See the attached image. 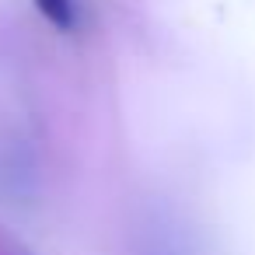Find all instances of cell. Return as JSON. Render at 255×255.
Listing matches in <instances>:
<instances>
[{
    "label": "cell",
    "mask_w": 255,
    "mask_h": 255,
    "mask_svg": "<svg viewBox=\"0 0 255 255\" xmlns=\"http://www.w3.org/2000/svg\"><path fill=\"white\" fill-rule=\"evenodd\" d=\"M35 7L42 11V18L49 25H56L60 32H70L74 21H77V11H74V0H35Z\"/></svg>",
    "instance_id": "obj_1"
}]
</instances>
